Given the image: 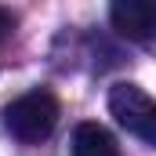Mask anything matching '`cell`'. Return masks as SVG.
<instances>
[{
	"mask_svg": "<svg viewBox=\"0 0 156 156\" xmlns=\"http://www.w3.org/2000/svg\"><path fill=\"white\" fill-rule=\"evenodd\" d=\"M55 123H58V98H55L51 91H44V87L18 94V98L4 109V127H7V134L18 138L22 145H37L44 138H51Z\"/></svg>",
	"mask_w": 156,
	"mask_h": 156,
	"instance_id": "6da1fadb",
	"label": "cell"
},
{
	"mask_svg": "<svg viewBox=\"0 0 156 156\" xmlns=\"http://www.w3.org/2000/svg\"><path fill=\"white\" fill-rule=\"evenodd\" d=\"M109 113L116 116V123L127 134L156 145V98H149L138 83H113Z\"/></svg>",
	"mask_w": 156,
	"mask_h": 156,
	"instance_id": "7a4b0ae2",
	"label": "cell"
},
{
	"mask_svg": "<svg viewBox=\"0 0 156 156\" xmlns=\"http://www.w3.org/2000/svg\"><path fill=\"white\" fill-rule=\"evenodd\" d=\"M109 22L120 37L145 44L156 37V0H109Z\"/></svg>",
	"mask_w": 156,
	"mask_h": 156,
	"instance_id": "3957f363",
	"label": "cell"
},
{
	"mask_svg": "<svg viewBox=\"0 0 156 156\" xmlns=\"http://www.w3.org/2000/svg\"><path fill=\"white\" fill-rule=\"evenodd\" d=\"M73 156H120L116 138L102 127V123H80L73 131Z\"/></svg>",
	"mask_w": 156,
	"mask_h": 156,
	"instance_id": "277c9868",
	"label": "cell"
},
{
	"mask_svg": "<svg viewBox=\"0 0 156 156\" xmlns=\"http://www.w3.org/2000/svg\"><path fill=\"white\" fill-rule=\"evenodd\" d=\"M15 26H18V18H15V11H7V7H0V51H4V44L15 37Z\"/></svg>",
	"mask_w": 156,
	"mask_h": 156,
	"instance_id": "5b68a950",
	"label": "cell"
}]
</instances>
